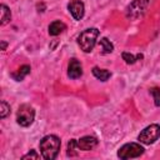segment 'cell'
<instances>
[{"label": "cell", "instance_id": "18", "mask_svg": "<svg viewBox=\"0 0 160 160\" xmlns=\"http://www.w3.org/2000/svg\"><path fill=\"white\" fill-rule=\"evenodd\" d=\"M150 92L154 96V102L156 106H160V89L159 88H151Z\"/></svg>", "mask_w": 160, "mask_h": 160}, {"label": "cell", "instance_id": "17", "mask_svg": "<svg viewBox=\"0 0 160 160\" xmlns=\"http://www.w3.org/2000/svg\"><path fill=\"white\" fill-rule=\"evenodd\" d=\"M10 114V105L6 102V101H1L0 102V118L1 119H5L8 115Z\"/></svg>", "mask_w": 160, "mask_h": 160}, {"label": "cell", "instance_id": "4", "mask_svg": "<svg viewBox=\"0 0 160 160\" xmlns=\"http://www.w3.org/2000/svg\"><path fill=\"white\" fill-rule=\"evenodd\" d=\"M159 138H160V125H158V124H151V125L146 126L138 136L139 141L145 145H150V144L155 142Z\"/></svg>", "mask_w": 160, "mask_h": 160}, {"label": "cell", "instance_id": "16", "mask_svg": "<svg viewBox=\"0 0 160 160\" xmlns=\"http://www.w3.org/2000/svg\"><path fill=\"white\" fill-rule=\"evenodd\" d=\"M121 56H122V60H125V62H126V64H134V62H136V60L142 59V54L132 55V54L126 52V51H124V52L121 54Z\"/></svg>", "mask_w": 160, "mask_h": 160}, {"label": "cell", "instance_id": "3", "mask_svg": "<svg viewBox=\"0 0 160 160\" xmlns=\"http://www.w3.org/2000/svg\"><path fill=\"white\" fill-rule=\"evenodd\" d=\"M34 118H35V110L28 105V104H22L19 106L18 112H16V121L20 126L22 128H28L34 122Z\"/></svg>", "mask_w": 160, "mask_h": 160}, {"label": "cell", "instance_id": "10", "mask_svg": "<svg viewBox=\"0 0 160 160\" xmlns=\"http://www.w3.org/2000/svg\"><path fill=\"white\" fill-rule=\"evenodd\" d=\"M65 29H66V25H65L62 21L56 20V21H52V22L49 25V34H50L51 36H56V35L61 34Z\"/></svg>", "mask_w": 160, "mask_h": 160}, {"label": "cell", "instance_id": "7", "mask_svg": "<svg viewBox=\"0 0 160 160\" xmlns=\"http://www.w3.org/2000/svg\"><path fill=\"white\" fill-rule=\"evenodd\" d=\"M68 9L70 11V14L72 15V18L75 20H81L85 12V8H84V2L80 0H72L68 4Z\"/></svg>", "mask_w": 160, "mask_h": 160}, {"label": "cell", "instance_id": "15", "mask_svg": "<svg viewBox=\"0 0 160 160\" xmlns=\"http://www.w3.org/2000/svg\"><path fill=\"white\" fill-rule=\"evenodd\" d=\"M79 145H78V140L76 139H71L68 142V156H76L79 152Z\"/></svg>", "mask_w": 160, "mask_h": 160}, {"label": "cell", "instance_id": "6", "mask_svg": "<svg viewBox=\"0 0 160 160\" xmlns=\"http://www.w3.org/2000/svg\"><path fill=\"white\" fill-rule=\"evenodd\" d=\"M149 6V0H134L126 9V18L135 20L142 16Z\"/></svg>", "mask_w": 160, "mask_h": 160}, {"label": "cell", "instance_id": "11", "mask_svg": "<svg viewBox=\"0 0 160 160\" xmlns=\"http://www.w3.org/2000/svg\"><path fill=\"white\" fill-rule=\"evenodd\" d=\"M30 66L29 65H22V66H20L19 69H18V71H15V72H12L11 74V78L14 79V80H16V81H21V80H24V78L28 75V74H30Z\"/></svg>", "mask_w": 160, "mask_h": 160}, {"label": "cell", "instance_id": "20", "mask_svg": "<svg viewBox=\"0 0 160 160\" xmlns=\"http://www.w3.org/2000/svg\"><path fill=\"white\" fill-rule=\"evenodd\" d=\"M6 46H8V44H6L5 41H1V50H5Z\"/></svg>", "mask_w": 160, "mask_h": 160}, {"label": "cell", "instance_id": "9", "mask_svg": "<svg viewBox=\"0 0 160 160\" xmlns=\"http://www.w3.org/2000/svg\"><path fill=\"white\" fill-rule=\"evenodd\" d=\"M78 145H79V149L82 150V151H89V150H92L96 145H98V139L94 138V136H82L81 139L78 140Z\"/></svg>", "mask_w": 160, "mask_h": 160}, {"label": "cell", "instance_id": "1", "mask_svg": "<svg viewBox=\"0 0 160 160\" xmlns=\"http://www.w3.org/2000/svg\"><path fill=\"white\" fill-rule=\"evenodd\" d=\"M60 139L56 135H46L40 140L41 156L46 160H54L60 150Z\"/></svg>", "mask_w": 160, "mask_h": 160}, {"label": "cell", "instance_id": "8", "mask_svg": "<svg viewBox=\"0 0 160 160\" xmlns=\"http://www.w3.org/2000/svg\"><path fill=\"white\" fill-rule=\"evenodd\" d=\"M82 75V65L79 60L71 59L68 65V76L70 79H78Z\"/></svg>", "mask_w": 160, "mask_h": 160}, {"label": "cell", "instance_id": "14", "mask_svg": "<svg viewBox=\"0 0 160 160\" xmlns=\"http://www.w3.org/2000/svg\"><path fill=\"white\" fill-rule=\"evenodd\" d=\"M0 9H1V21H0V24H1V25H6V24L10 21V19H11L10 9H9L5 4H1Z\"/></svg>", "mask_w": 160, "mask_h": 160}, {"label": "cell", "instance_id": "5", "mask_svg": "<svg viewBox=\"0 0 160 160\" xmlns=\"http://www.w3.org/2000/svg\"><path fill=\"white\" fill-rule=\"evenodd\" d=\"M142 154H144V148L136 142H128L122 145L118 151V156L120 159H134V158H139Z\"/></svg>", "mask_w": 160, "mask_h": 160}, {"label": "cell", "instance_id": "19", "mask_svg": "<svg viewBox=\"0 0 160 160\" xmlns=\"http://www.w3.org/2000/svg\"><path fill=\"white\" fill-rule=\"evenodd\" d=\"M39 158H40V155H39L35 150H30L26 155H24V156H22V159H24V160H25V159H39Z\"/></svg>", "mask_w": 160, "mask_h": 160}, {"label": "cell", "instance_id": "13", "mask_svg": "<svg viewBox=\"0 0 160 160\" xmlns=\"http://www.w3.org/2000/svg\"><path fill=\"white\" fill-rule=\"evenodd\" d=\"M99 45H100V49H101V52H102V54H110V52L114 50V45H112V44L110 42V40L106 39V38L100 39Z\"/></svg>", "mask_w": 160, "mask_h": 160}, {"label": "cell", "instance_id": "12", "mask_svg": "<svg viewBox=\"0 0 160 160\" xmlns=\"http://www.w3.org/2000/svg\"><path fill=\"white\" fill-rule=\"evenodd\" d=\"M92 74H94V76L96 78V79H99V80H101V81H106L109 78H110V71H108V70H105V69H100V68H98V66H94L92 68Z\"/></svg>", "mask_w": 160, "mask_h": 160}, {"label": "cell", "instance_id": "2", "mask_svg": "<svg viewBox=\"0 0 160 160\" xmlns=\"http://www.w3.org/2000/svg\"><path fill=\"white\" fill-rule=\"evenodd\" d=\"M98 36H99V30L96 28H89V29H85L78 38V44L79 46L81 48V50L84 52H90L95 44H96V40H98Z\"/></svg>", "mask_w": 160, "mask_h": 160}]
</instances>
